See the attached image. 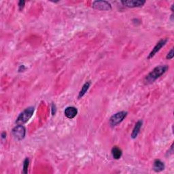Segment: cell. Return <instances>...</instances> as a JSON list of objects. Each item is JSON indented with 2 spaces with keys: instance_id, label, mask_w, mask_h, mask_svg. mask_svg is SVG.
<instances>
[{
  "instance_id": "cell-1",
  "label": "cell",
  "mask_w": 174,
  "mask_h": 174,
  "mask_svg": "<svg viewBox=\"0 0 174 174\" xmlns=\"http://www.w3.org/2000/svg\"><path fill=\"white\" fill-rule=\"evenodd\" d=\"M169 67L166 65L156 67L144 78V83L146 84H149L154 82L156 80L160 78L165 73H166Z\"/></svg>"
},
{
  "instance_id": "cell-2",
  "label": "cell",
  "mask_w": 174,
  "mask_h": 174,
  "mask_svg": "<svg viewBox=\"0 0 174 174\" xmlns=\"http://www.w3.org/2000/svg\"><path fill=\"white\" fill-rule=\"evenodd\" d=\"M34 109H35L33 107H29L25 110H23V111L19 114L18 118H16V124L23 125L25 123L27 122L32 117L33 112H34Z\"/></svg>"
},
{
  "instance_id": "cell-3",
  "label": "cell",
  "mask_w": 174,
  "mask_h": 174,
  "mask_svg": "<svg viewBox=\"0 0 174 174\" xmlns=\"http://www.w3.org/2000/svg\"><path fill=\"white\" fill-rule=\"evenodd\" d=\"M127 112L125 111H121L119 112H117L115 114H114L111 116V118H109V125L112 126H117L118 125H119L121 122L123 121V120L126 117Z\"/></svg>"
},
{
  "instance_id": "cell-4",
  "label": "cell",
  "mask_w": 174,
  "mask_h": 174,
  "mask_svg": "<svg viewBox=\"0 0 174 174\" xmlns=\"http://www.w3.org/2000/svg\"><path fill=\"white\" fill-rule=\"evenodd\" d=\"M12 133L15 139L20 141L25 138L26 135V129L23 125H17L12 129Z\"/></svg>"
},
{
  "instance_id": "cell-5",
  "label": "cell",
  "mask_w": 174,
  "mask_h": 174,
  "mask_svg": "<svg viewBox=\"0 0 174 174\" xmlns=\"http://www.w3.org/2000/svg\"><path fill=\"white\" fill-rule=\"evenodd\" d=\"M92 7L99 10H112L111 3L107 1H95L93 2Z\"/></svg>"
},
{
  "instance_id": "cell-6",
  "label": "cell",
  "mask_w": 174,
  "mask_h": 174,
  "mask_svg": "<svg viewBox=\"0 0 174 174\" xmlns=\"http://www.w3.org/2000/svg\"><path fill=\"white\" fill-rule=\"evenodd\" d=\"M123 6L128 8H138L142 7L146 3V1L143 0H124L121 1Z\"/></svg>"
},
{
  "instance_id": "cell-7",
  "label": "cell",
  "mask_w": 174,
  "mask_h": 174,
  "mask_svg": "<svg viewBox=\"0 0 174 174\" xmlns=\"http://www.w3.org/2000/svg\"><path fill=\"white\" fill-rule=\"evenodd\" d=\"M167 39H161L159 42H158L156 43V44L155 45L154 47L152 49V51L150 52V53L149 54L148 57V59H150L152 57H153L154 55L160 51V50L162 48L163 46L167 44Z\"/></svg>"
},
{
  "instance_id": "cell-8",
  "label": "cell",
  "mask_w": 174,
  "mask_h": 174,
  "mask_svg": "<svg viewBox=\"0 0 174 174\" xmlns=\"http://www.w3.org/2000/svg\"><path fill=\"white\" fill-rule=\"evenodd\" d=\"M64 114L67 118H70V119H72V118L76 117L78 114V109L76 108L73 107V106H70V107L65 108Z\"/></svg>"
},
{
  "instance_id": "cell-9",
  "label": "cell",
  "mask_w": 174,
  "mask_h": 174,
  "mask_svg": "<svg viewBox=\"0 0 174 174\" xmlns=\"http://www.w3.org/2000/svg\"><path fill=\"white\" fill-rule=\"evenodd\" d=\"M142 125H143V121L142 120H139L136 122V124H135L133 130L132 131V133H131V138L135 139L138 137V134L139 133L140 129H141L142 126Z\"/></svg>"
},
{
  "instance_id": "cell-10",
  "label": "cell",
  "mask_w": 174,
  "mask_h": 174,
  "mask_svg": "<svg viewBox=\"0 0 174 174\" xmlns=\"http://www.w3.org/2000/svg\"><path fill=\"white\" fill-rule=\"evenodd\" d=\"M165 168V164L160 160L156 159L154 160L153 164V170L155 172H160L163 171Z\"/></svg>"
},
{
  "instance_id": "cell-11",
  "label": "cell",
  "mask_w": 174,
  "mask_h": 174,
  "mask_svg": "<svg viewBox=\"0 0 174 174\" xmlns=\"http://www.w3.org/2000/svg\"><path fill=\"white\" fill-rule=\"evenodd\" d=\"M112 155L113 158L116 160L120 159L122 155V152L118 146H114L112 149Z\"/></svg>"
},
{
  "instance_id": "cell-12",
  "label": "cell",
  "mask_w": 174,
  "mask_h": 174,
  "mask_svg": "<svg viewBox=\"0 0 174 174\" xmlns=\"http://www.w3.org/2000/svg\"><path fill=\"white\" fill-rule=\"evenodd\" d=\"M90 86H91V82L90 81L86 82L84 84V85L82 87L81 91H80V93H79L78 99H81L82 97L86 94V93L88 91V88H89V87H90Z\"/></svg>"
},
{
  "instance_id": "cell-13",
  "label": "cell",
  "mask_w": 174,
  "mask_h": 174,
  "mask_svg": "<svg viewBox=\"0 0 174 174\" xmlns=\"http://www.w3.org/2000/svg\"><path fill=\"white\" fill-rule=\"evenodd\" d=\"M29 165V158H26L25 159L23 162V173L25 174H27L28 173V167Z\"/></svg>"
},
{
  "instance_id": "cell-14",
  "label": "cell",
  "mask_w": 174,
  "mask_h": 174,
  "mask_svg": "<svg viewBox=\"0 0 174 174\" xmlns=\"http://www.w3.org/2000/svg\"><path fill=\"white\" fill-rule=\"evenodd\" d=\"M174 57V54H173V48H171L170 51H169L167 55V57H166V59H169V60H170V59H172Z\"/></svg>"
},
{
  "instance_id": "cell-15",
  "label": "cell",
  "mask_w": 174,
  "mask_h": 174,
  "mask_svg": "<svg viewBox=\"0 0 174 174\" xmlns=\"http://www.w3.org/2000/svg\"><path fill=\"white\" fill-rule=\"evenodd\" d=\"M18 5H19V10L21 11L23 9V8L25 5V2L23 1V0H20V1H19Z\"/></svg>"
},
{
  "instance_id": "cell-16",
  "label": "cell",
  "mask_w": 174,
  "mask_h": 174,
  "mask_svg": "<svg viewBox=\"0 0 174 174\" xmlns=\"http://www.w3.org/2000/svg\"><path fill=\"white\" fill-rule=\"evenodd\" d=\"M52 115L54 116L55 115V114H56V112H57V107H56V105H55V104H52Z\"/></svg>"
},
{
  "instance_id": "cell-17",
  "label": "cell",
  "mask_w": 174,
  "mask_h": 174,
  "mask_svg": "<svg viewBox=\"0 0 174 174\" xmlns=\"http://www.w3.org/2000/svg\"><path fill=\"white\" fill-rule=\"evenodd\" d=\"M2 139H6V133L5 132V131H4V132H3L2 133Z\"/></svg>"
}]
</instances>
